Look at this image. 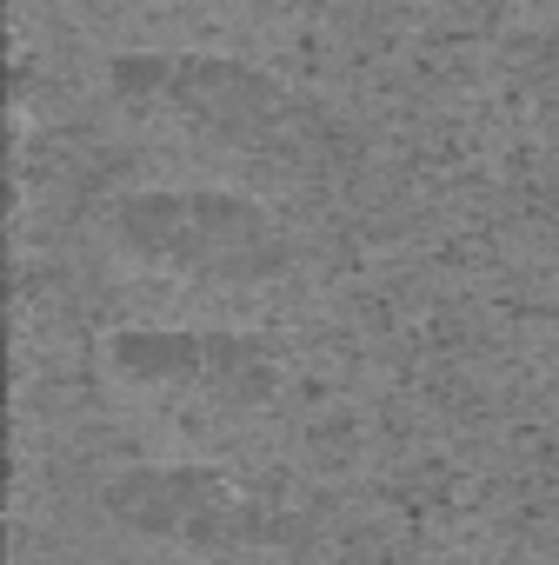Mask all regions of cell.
Listing matches in <instances>:
<instances>
[{
  "label": "cell",
  "mask_w": 559,
  "mask_h": 565,
  "mask_svg": "<svg viewBox=\"0 0 559 565\" xmlns=\"http://www.w3.org/2000/svg\"><path fill=\"white\" fill-rule=\"evenodd\" d=\"M101 107L147 167H167L154 180H220L287 206L340 167L334 114L226 47H114Z\"/></svg>",
  "instance_id": "cell-1"
},
{
  "label": "cell",
  "mask_w": 559,
  "mask_h": 565,
  "mask_svg": "<svg viewBox=\"0 0 559 565\" xmlns=\"http://www.w3.org/2000/svg\"><path fill=\"white\" fill-rule=\"evenodd\" d=\"M87 253L120 320L266 327L307 279L287 206L220 180H134L94 206Z\"/></svg>",
  "instance_id": "cell-2"
},
{
  "label": "cell",
  "mask_w": 559,
  "mask_h": 565,
  "mask_svg": "<svg viewBox=\"0 0 559 565\" xmlns=\"http://www.w3.org/2000/svg\"><path fill=\"white\" fill-rule=\"evenodd\" d=\"M101 386L154 452L226 459L287 393V347L266 327L120 320L101 340Z\"/></svg>",
  "instance_id": "cell-3"
},
{
  "label": "cell",
  "mask_w": 559,
  "mask_h": 565,
  "mask_svg": "<svg viewBox=\"0 0 559 565\" xmlns=\"http://www.w3.org/2000/svg\"><path fill=\"white\" fill-rule=\"evenodd\" d=\"M94 532L127 565H300L307 519L226 459L154 452L94 492Z\"/></svg>",
  "instance_id": "cell-4"
},
{
  "label": "cell",
  "mask_w": 559,
  "mask_h": 565,
  "mask_svg": "<svg viewBox=\"0 0 559 565\" xmlns=\"http://www.w3.org/2000/svg\"><path fill=\"white\" fill-rule=\"evenodd\" d=\"M140 14V21H180V28H200V34H213V28H246V21H266V14H280L287 0H114V14Z\"/></svg>",
  "instance_id": "cell-5"
}]
</instances>
